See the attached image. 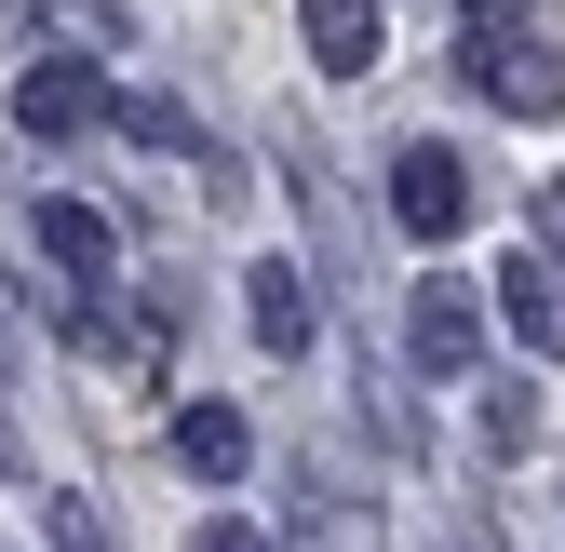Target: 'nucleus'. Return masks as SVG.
<instances>
[{
  "mask_svg": "<svg viewBox=\"0 0 565 552\" xmlns=\"http://www.w3.org/2000/svg\"><path fill=\"white\" fill-rule=\"evenodd\" d=\"M458 67H471V95L512 108V121H552L565 108V54H552V28H525V0H471Z\"/></svg>",
  "mask_w": 565,
  "mask_h": 552,
  "instance_id": "obj_1",
  "label": "nucleus"
},
{
  "mask_svg": "<svg viewBox=\"0 0 565 552\" xmlns=\"http://www.w3.org/2000/svg\"><path fill=\"white\" fill-rule=\"evenodd\" d=\"M391 230L404 243H458L471 230V162L445 149V135H404L391 149Z\"/></svg>",
  "mask_w": 565,
  "mask_h": 552,
  "instance_id": "obj_2",
  "label": "nucleus"
},
{
  "mask_svg": "<svg viewBox=\"0 0 565 552\" xmlns=\"http://www.w3.org/2000/svg\"><path fill=\"white\" fill-rule=\"evenodd\" d=\"M404 364H417V378H471V364H484V310H471V284H417V310H404Z\"/></svg>",
  "mask_w": 565,
  "mask_h": 552,
  "instance_id": "obj_3",
  "label": "nucleus"
},
{
  "mask_svg": "<svg viewBox=\"0 0 565 552\" xmlns=\"http://www.w3.org/2000/svg\"><path fill=\"white\" fill-rule=\"evenodd\" d=\"M95 108H121V82H95L82 54H41L28 82H14V135H41V149H54V135H82Z\"/></svg>",
  "mask_w": 565,
  "mask_h": 552,
  "instance_id": "obj_4",
  "label": "nucleus"
},
{
  "mask_svg": "<svg viewBox=\"0 0 565 552\" xmlns=\"http://www.w3.org/2000/svg\"><path fill=\"white\" fill-rule=\"evenodd\" d=\"M28 230H41V256L67 269V284H108V269H121V230L95 216V202H67V189H41V202H28Z\"/></svg>",
  "mask_w": 565,
  "mask_h": 552,
  "instance_id": "obj_5",
  "label": "nucleus"
},
{
  "mask_svg": "<svg viewBox=\"0 0 565 552\" xmlns=\"http://www.w3.org/2000/svg\"><path fill=\"white\" fill-rule=\"evenodd\" d=\"M243 458H256V432H243V404H175V471L189 486H243Z\"/></svg>",
  "mask_w": 565,
  "mask_h": 552,
  "instance_id": "obj_6",
  "label": "nucleus"
},
{
  "mask_svg": "<svg viewBox=\"0 0 565 552\" xmlns=\"http://www.w3.org/2000/svg\"><path fill=\"white\" fill-rule=\"evenodd\" d=\"M484 297H499V323L525 337L539 364H565V284H552V269H539L525 243H512V269H499V284H484Z\"/></svg>",
  "mask_w": 565,
  "mask_h": 552,
  "instance_id": "obj_7",
  "label": "nucleus"
},
{
  "mask_svg": "<svg viewBox=\"0 0 565 552\" xmlns=\"http://www.w3.org/2000/svg\"><path fill=\"white\" fill-rule=\"evenodd\" d=\"M297 28H310L323 82H364V67H377V0H297Z\"/></svg>",
  "mask_w": 565,
  "mask_h": 552,
  "instance_id": "obj_8",
  "label": "nucleus"
},
{
  "mask_svg": "<svg viewBox=\"0 0 565 552\" xmlns=\"http://www.w3.org/2000/svg\"><path fill=\"white\" fill-rule=\"evenodd\" d=\"M256 351H310V269L297 256H256Z\"/></svg>",
  "mask_w": 565,
  "mask_h": 552,
  "instance_id": "obj_9",
  "label": "nucleus"
},
{
  "mask_svg": "<svg viewBox=\"0 0 565 552\" xmlns=\"http://www.w3.org/2000/svg\"><path fill=\"white\" fill-rule=\"evenodd\" d=\"M108 121H121V135H135V149H175V162H202V121H189V108H175V95H121V108H108Z\"/></svg>",
  "mask_w": 565,
  "mask_h": 552,
  "instance_id": "obj_10",
  "label": "nucleus"
},
{
  "mask_svg": "<svg viewBox=\"0 0 565 552\" xmlns=\"http://www.w3.org/2000/svg\"><path fill=\"white\" fill-rule=\"evenodd\" d=\"M189 552H256V526H202V539H189Z\"/></svg>",
  "mask_w": 565,
  "mask_h": 552,
  "instance_id": "obj_11",
  "label": "nucleus"
},
{
  "mask_svg": "<svg viewBox=\"0 0 565 552\" xmlns=\"http://www.w3.org/2000/svg\"><path fill=\"white\" fill-rule=\"evenodd\" d=\"M539 230H552V243H565V176H552V189H539Z\"/></svg>",
  "mask_w": 565,
  "mask_h": 552,
  "instance_id": "obj_12",
  "label": "nucleus"
}]
</instances>
